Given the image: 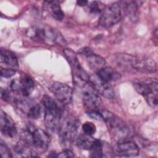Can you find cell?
I'll use <instances>...</instances> for the list:
<instances>
[{"label": "cell", "instance_id": "30", "mask_svg": "<svg viewBox=\"0 0 158 158\" xmlns=\"http://www.w3.org/2000/svg\"><path fill=\"white\" fill-rule=\"evenodd\" d=\"M1 98L4 100V101H8L9 99V94L7 91L3 89L2 88L1 89Z\"/></svg>", "mask_w": 158, "mask_h": 158}, {"label": "cell", "instance_id": "15", "mask_svg": "<svg viewBox=\"0 0 158 158\" xmlns=\"http://www.w3.org/2000/svg\"><path fill=\"white\" fill-rule=\"evenodd\" d=\"M0 128L2 133L8 137L12 138L17 133V128L12 118L6 112L1 110L0 115Z\"/></svg>", "mask_w": 158, "mask_h": 158}, {"label": "cell", "instance_id": "31", "mask_svg": "<svg viewBox=\"0 0 158 158\" xmlns=\"http://www.w3.org/2000/svg\"><path fill=\"white\" fill-rule=\"evenodd\" d=\"M88 1L85 0H81V1H77V4L80 6H85L88 4Z\"/></svg>", "mask_w": 158, "mask_h": 158}, {"label": "cell", "instance_id": "5", "mask_svg": "<svg viewBox=\"0 0 158 158\" xmlns=\"http://www.w3.org/2000/svg\"><path fill=\"white\" fill-rule=\"evenodd\" d=\"M78 127L77 119L68 115L60 123L59 127V138L61 145L64 148H69L75 139Z\"/></svg>", "mask_w": 158, "mask_h": 158}, {"label": "cell", "instance_id": "22", "mask_svg": "<svg viewBox=\"0 0 158 158\" xmlns=\"http://www.w3.org/2000/svg\"><path fill=\"white\" fill-rule=\"evenodd\" d=\"M41 107L39 104L32 105L28 110L27 116L31 119H37L41 115Z\"/></svg>", "mask_w": 158, "mask_h": 158}, {"label": "cell", "instance_id": "4", "mask_svg": "<svg viewBox=\"0 0 158 158\" xmlns=\"http://www.w3.org/2000/svg\"><path fill=\"white\" fill-rule=\"evenodd\" d=\"M135 90L143 96L147 103L151 107H155L158 102V86L156 79L141 78L134 81Z\"/></svg>", "mask_w": 158, "mask_h": 158}, {"label": "cell", "instance_id": "10", "mask_svg": "<svg viewBox=\"0 0 158 158\" xmlns=\"http://www.w3.org/2000/svg\"><path fill=\"white\" fill-rule=\"evenodd\" d=\"M82 99L84 106L88 110L97 109L101 104L99 93L91 84L87 83L82 86Z\"/></svg>", "mask_w": 158, "mask_h": 158}, {"label": "cell", "instance_id": "29", "mask_svg": "<svg viewBox=\"0 0 158 158\" xmlns=\"http://www.w3.org/2000/svg\"><path fill=\"white\" fill-rule=\"evenodd\" d=\"M74 155L73 152L68 149H66L62 151L61 152L57 154V157H62V158H67V157H73Z\"/></svg>", "mask_w": 158, "mask_h": 158}, {"label": "cell", "instance_id": "16", "mask_svg": "<svg viewBox=\"0 0 158 158\" xmlns=\"http://www.w3.org/2000/svg\"><path fill=\"white\" fill-rule=\"evenodd\" d=\"M96 75L102 80L110 83L120 79L121 75L116 70L112 67H104L96 72Z\"/></svg>", "mask_w": 158, "mask_h": 158}, {"label": "cell", "instance_id": "11", "mask_svg": "<svg viewBox=\"0 0 158 158\" xmlns=\"http://www.w3.org/2000/svg\"><path fill=\"white\" fill-rule=\"evenodd\" d=\"M49 89L56 98L62 104H68L71 102L73 91L72 88L69 85L56 81L50 86Z\"/></svg>", "mask_w": 158, "mask_h": 158}, {"label": "cell", "instance_id": "17", "mask_svg": "<svg viewBox=\"0 0 158 158\" xmlns=\"http://www.w3.org/2000/svg\"><path fill=\"white\" fill-rule=\"evenodd\" d=\"M44 6L45 10L51 14V15L56 20H62L64 17V13L62 10L59 2L56 1H44Z\"/></svg>", "mask_w": 158, "mask_h": 158}, {"label": "cell", "instance_id": "24", "mask_svg": "<svg viewBox=\"0 0 158 158\" xmlns=\"http://www.w3.org/2000/svg\"><path fill=\"white\" fill-rule=\"evenodd\" d=\"M0 153L2 158H10L12 157L10 150L2 141L0 142Z\"/></svg>", "mask_w": 158, "mask_h": 158}, {"label": "cell", "instance_id": "23", "mask_svg": "<svg viewBox=\"0 0 158 158\" xmlns=\"http://www.w3.org/2000/svg\"><path fill=\"white\" fill-rule=\"evenodd\" d=\"M96 126L94 123L90 122H86L82 125V130L84 134L92 136L96 132Z\"/></svg>", "mask_w": 158, "mask_h": 158}, {"label": "cell", "instance_id": "1", "mask_svg": "<svg viewBox=\"0 0 158 158\" xmlns=\"http://www.w3.org/2000/svg\"><path fill=\"white\" fill-rule=\"evenodd\" d=\"M100 111L104 117V121L108 125L112 139L117 143L128 140L131 135L130 126L112 113L106 110Z\"/></svg>", "mask_w": 158, "mask_h": 158}, {"label": "cell", "instance_id": "28", "mask_svg": "<svg viewBox=\"0 0 158 158\" xmlns=\"http://www.w3.org/2000/svg\"><path fill=\"white\" fill-rule=\"evenodd\" d=\"M89 9L91 12L92 13H99L101 11H102V10L100 8L99 5L98 4V2L96 1H93L91 3L90 6H89Z\"/></svg>", "mask_w": 158, "mask_h": 158}, {"label": "cell", "instance_id": "19", "mask_svg": "<svg viewBox=\"0 0 158 158\" xmlns=\"http://www.w3.org/2000/svg\"><path fill=\"white\" fill-rule=\"evenodd\" d=\"M1 61L8 67L16 68L18 67L17 57L12 51L1 48Z\"/></svg>", "mask_w": 158, "mask_h": 158}, {"label": "cell", "instance_id": "13", "mask_svg": "<svg viewBox=\"0 0 158 158\" xmlns=\"http://www.w3.org/2000/svg\"><path fill=\"white\" fill-rule=\"evenodd\" d=\"M114 151L116 156L119 157H135L139 154L138 145L135 143L129 140L117 143Z\"/></svg>", "mask_w": 158, "mask_h": 158}, {"label": "cell", "instance_id": "12", "mask_svg": "<svg viewBox=\"0 0 158 158\" xmlns=\"http://www.w3.org/2000/svg\"><path fill=\"white\" fill-rule=\"evenodd\" d=\"M89 81L99 94L107 99H112L114 97V91L109 83L102 80L96 74L89 76Z\"/></svg>", "mask_w": 158, "mask_h": 158}, {"label": "cell", "instance_id": "3", "mask_svg": "<svg viewBox=\"0 0 158 158\" xmlns=\"http://www.w3.org/2000/svg\"><path fill=\"white\" fill-rule=\"evenodd\" d=\"M44 109V121L47 129L51 131H56L59 129L61 112L56 102L48 95H44L41 100Z\"/></svg>", "mask_w": 158, "mask_h": 158}, {"label": "cell", "instance_id": "27", "mask_svg": "<svg viewBox=\"0 0 158 158\" xmlns=\"http://www.w3.org/2000/svg\"><path fill=\"white\" fill-rule=\"evenodd\" d=\"M10 88L14 92H20V83L19 79H14L10 81Z\"/></svg>", "mask_w": 158, "mask_h": 158}, {"label": "cell", "instance_id": "9", "mask_svg": "<svg viewBox=\"0 0 158 158\" xmlns=\"http://www.w3.org/2000/svg\"><path fill=\"white\" fill-rule=\"evenodd\" d=\"M32 35L35 38L43 40L48 43L63 44L65 40L61 34L56 29L46 26L40 28H35L32 30Z\"/></svg>", "mask_w": 158, "mask_h": 158}, {"label": "cell", "instance_id": "8", "mask_svg": "<svg viewBox=\"0 0 158 158\" xmlns=\"http://www.w3.org/2000/svg\"><path fill=\"white\" fill-rule=\"evenodd\" d=\"M118 2H114L106 6L100 16L99 23L104 28H109L118 23L122 17V7Z\"/></svg>", "mask_w": 158, "mask_h": 158}, {"label": "cell", "instance_id": "7", "mask_svg": "<svg viewBox=\"0 0 158 158\" xmlns=\"http://www.w3.org/2000/svg\"><path fill=\"white\" fill-rule=\"evenodd\" d=\"M64 55L71 67L73 80L75 83L79 86H83L89 81V76L83 69L76 54L70 49H65L64 51Z\"/></svg>", "mask_w": 158, "mask_h": 158}, {"label": "cell", "instance_id": "21", "mask_svg": "<svg viewBox=\"0 0 158 158\" xmlns=\"http://www.w3.org/2000/svg\"><path fill=\"white\" fill-rule=\"evenodd\" d=\"M91 156L92 157H104V153H103V148H102V144L101 142L97 139L92 146L91 148L89 149Z\"/></svg>", "mask_w": 158, "mask_h": 158}, {"label": "cell", "instance_id": "20", "mask_svg": "<svg viewBox=\"0 0 158 158\" xmlns=\"http://www.w3.org/2000/svg\"><path fill=\"white\" fill-rule=\"evenodd\" d=\"M96 139L92 137L91 135L86 134L80 135L76 139V144L77 146L83 150H89Z\"/></svg>", "mask_w": 158, "mask_h": 158}, {"label": "cell", "instance_id": "25", "mask_svg": "<svg viewBox=\"0 0 158 158\" xmlns=\"http://www.w3.org/2000/svg\"><path fill=\"white\" fill-rule=\"evenodd\" d=\"M87 114L91 117L92 118L99 120V121H104V117L102 116V114H101L100 110H98L96 109L94 110H89L87 112Z\"/></svg>", "mask_w": 158, "mask_h": 158}, {"label": "cell", "instance_id": "6", "mask_svg": "<svg viewBox=\"0 0 158 158\" xmlns=\"http://www.w3.org/2000/svg\"><path fill=\"white\" fill-rule=\"evenodd\" d=\"M22 139L38 152L46 151L50 142L49 135L41 128H36L33 131H25L23 134Z\"/></svg>", "mask_w": 158, "mask_h": 158}, {"label": "cell", "instance_id": "2", "mask_svg": "<svg viewBox=\"0 0 158 158\" xmlns=\"http://www.w3.org/2000/svg\"><path fill=\"white\" fill-rule=\"evenodd\" d=\"M115 60L120 67H130L143 73H154L157 69L156 62L148 57H138L130 54H119Z\"/></svg>", "mask_w": 158, "mask_h": 158}, {"label": "cell", "instance_id": "14", "mask_svg": "<svg viewBox=\"0 0 158 158\" xmlns=\"http://www.w3.org/2000/svg\"><path fill=\"white\" fill-rule=\"evenodd\" d=\"M82 54L86 57V62L89 67L93 71L97 72L105 67L106 60L101 56L93 52L89 49H85Z\"/></svg>", "mask_w": 158, "mask_h": 158}, {"label": "cell", "instance_id": "18", "mask_svg": "<svg viewBox=\"0 0 158 158\" xmlns=\"http://www.w3.org/2000/svg\"><path fill=\"white\" fill-rule=\"evenodd\" d=\"M19 80L20 83V93L24 96H28L34 89V81L30 75L26 73L22 74Z\"/></svg>", "mask_w": 158, "mask_h": 158}, {"label": "cell", "instance_id": "26", "mask_svg": "<svg viewBox=\"0 0 158 158\" xmlns=\"http://www.w3.org/2000/svg\"><path fill=\"white\" fill-rule=\"evenodd\" d=\"M16 73V71L13 69H1V75L4 78H10L14 76Z\"/></svg>", "mask_w": 158, "mask_h": 158}]
</instances>
